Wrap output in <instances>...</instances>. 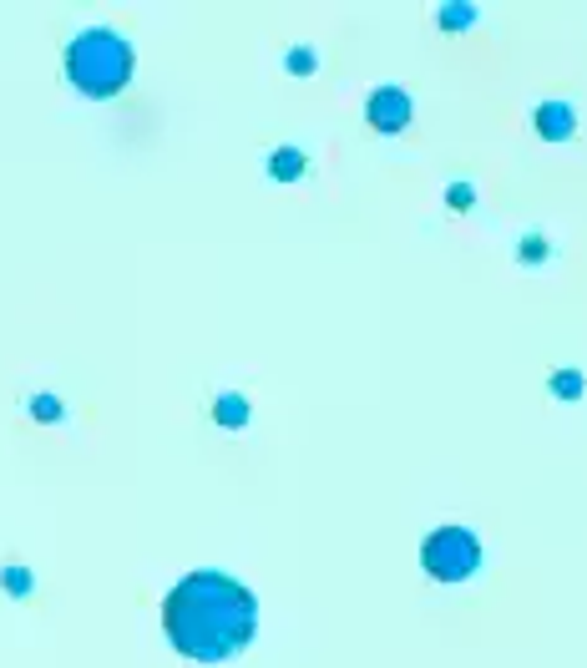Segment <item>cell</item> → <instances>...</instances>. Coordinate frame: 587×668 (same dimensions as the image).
Masks as SVG:
<instances>
[{"label":"cell","instance_id":"6da1fadb","mask_svg":"<svg viewBox=\"0 0 587 668\" xmlns=\"http://www.w3.org/2000/svg\"><path fill=\"white\" fill-rule=\"evenodd\" d=\"M162 628L178 653L198 663H223L254 638L259 608L243 582L223 572H188L162 603Z\"/></svg>","mask_w":587,"mask_h":668},{"label":"cell","instance_id":"4fadbf2b","mask_svg":"<svg viewBox=\"0 0 587 668\" xmlns=\"http://www.w3.org/2000/svg\"><path fill=\"white\" fill-rule=\"evenodd\" d=\"M542 254H547L542 238H527V243H522V259H542Z\"/></svg>","mask_w":587,"mask_h":668},{"label":"cell","instance_id":"5b68a950","mask_svg":"<svg viewBox=\"0 0 587 668\" xmlns=\"http://www.w3.org/2000/svg\"><path fill=\"white\" fill-rule=\"evenodd\" d=\"M572 127H577V117H572L567 102H542V107H537V132H542L547 142H562Z\"/></svg>","mask_w":587,"mask_h":668},{"label":"cell","instance_id":"8992f818","mask_svg":"<svg viewBox=\"0 0 587 668\" xmlns=\"http://www.w3.org/2000/svg\"><path fill=\"white\" fill-rule=\"evenodd\" d=\"M269 173H274L279 183H294V178L304 173V152H299V147H279L274 162H269Z\"/></svg>","mask_w":587,"mask_h":668},{"label":"cell","instance_id":"3957f363","mask_svg":"<svg viewBox=\"0 0 587 668\" xmlns=\"http://www.w3.org/2000/svg\"><path fill=\"white\" fill-rule=\"evenodd\" d=\"M421 562L436 582H466L481 567V542L466 527H436L421 547Z\"/></svg>","mask_w":587,"mask_h":668},{"label":"cell","instance_id":"ba28073f","mask_svg":"<svg viewBox=\"0 0 587 668\" xmlns=\"http://www.w3.org/2000/svg\"><path fill=\"white\" fill-rule=\"evenodd\" d=\"M0 588L16 593V598H26V593H31V572H26V567H6V572H0Z\"/></svg>","mask_w":587,"mask_h":668},{"label":"cell","instance_id":"52a82bcc","mask_svg":"<svg viewBox=\"0 0 587 668\" xmlns=\"http://www.w3.org/2000/svg\"><path fill=\"white\" fill-rule=\"evenodd\" d=\"M213 415H218V421H223V426H228V431H238V426H243V421H248V405H243V400H238V395H223V400H218V405H213Z\"/></svg>","mask_w":587,"mask_h":668},{"label":"cell","instance_id":"7a4b0ae2","mask_svg":"<svg viewBox=\"0 0 587 668\" xmlns=\"http://www.w3.org/2000/svg\"><path fill=\"white\" fill-rule=\"evenodd\" d=\"M132 46L117 36V31H81L71 46H66V76H71V87L76 92H87V97H112L122 92L127 81H132Z\"/></svg>","mask_w":587,"mask_h":668},{"label":"cell","instance_id":"30bf717a","mask_svg":"<svg viewBox=\"0 0 587 668\" xmlns=\"http://www.w3.org/2000/svg\"><path fill=\"white\" fill-rule=\"evenodd\" d=\"M552 390H557L562 400H572V395H582V375H572V370H557V375H552Z\"/></svg>","mask_w":587,"mask_h":668},{"label":"cell","instance_id":"5bb4252c","mask_svg":"<svg viewBox=\"0 0 587 668\" xmlns=\"http://www.w3.org/2000/svg\"><path fill=\"white\" fill-rule=\"evenodd\" d=\"M471 203V188H451V208H466Z\"/></svg>","mask_w":587,"mask_h":668},{"label":"cell","instance_id":"9c48e42d","mask_svg":"<svg viewBox=\"0 0 587 668\" xmlns=\"http://www.w3.org/2000/svg\"><path fill=\"white\" fill-rule=\"evenodd\" d=\"M31 415H36V421H61V400L56 395H36L31 400Z\"/></svg>","mask_w":587,"mask_h":668},{"label":"cell","instance_id":"277c9868","mask_svg":"<svg viewBox=\"0 0 587 668\" xmlns=\"http://www.w3.org/2000/svg\"><path fill=\"white\" fill-rule=\"evenodd\" d=\"M410 112H415V102H410V92H400V87H380V92L370 97V107H365V117H370L375 132H400V127L410 122Z\"/></svg>","mask_w":587,"mask_h":668},{"label":"cell","instance_id":"8fae6325","mask_svg":"<svg viewBox=\"0 0 587 668\" xmlns=\"http://www.w3.org/2000/svg\"><path fill=\"white\" fill-rule=\"evenodd\" d=\"M441 26H451V31L456 26H471V6H446L441 11Z\"/></svg>","mask_w":587,"mask_h":668},{"label":"cell","instance_id":"7c38bea8","mask_svg":"<svg viewBox=\"0 0 587 668\" xmlns=\"http://www.w3.org/2000/svg\"><path fill=\"white\" fill-rule=\"evenodd\" d=\"M289 71H314V51H309V46L289 51Z\"/></svg>","mask_w":587,"mask_h":668}]
</instances>
